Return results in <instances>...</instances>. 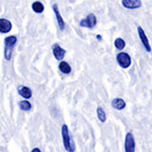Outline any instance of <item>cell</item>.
<instances>
[{
	"instance_id": "cell-1",
	"label": "cell",
	"mask_w": 152,
	"mask_h": 152,
	"mask_svg": "<svg viewBox=\"0 0 152 152\" xmlns=\"http://www.w3.org/2000/svg\"><path fill=\"white\" fill-rule=\"evenodd\" d=\"M16 42H18V39H16L15 36L7 37V38H5V40H4V45H5L4 46V58L7 61H9L11 59L12 50H13Z\"/></svg>"
},
{
	"instance_id": "cell-2",
	"label": "cell",
	"mask_w": 152,
	"mask_h": 152,
	"mask_svg": "<svg viewBox=\"0 0 152 152\" xmlns=\"http://www.w3.org/2000/svg\"><path fill=\"white\" fill-rule=\"evenodd\" d=\"M62 137H63V144L67 151H74L75 146L73 141L70 138L69 130H68L67 125H63L62 126Z\"/></svg>"
},
{
	"instance_id": "cell-3",
	"label": "cell",
	"mask_w": 152,
	"mask_h": 152,
	"mask_svg": "<svg viewBox=\"0 0 152 152\" xmlns=\"http://www.w3.org/2000/svg\"><path fill=\"white\" fill-rule=\"evenodd\" d=\"M117 61L122 68H129L131 65V58L127 53H119L117 55Z\"/></svg>"
},
{
	"instance_id": "cell-4",
	"label": "cell",
	"mask_w": 152,
	"mask_h": 152,
	"mask_svg": "<svg viewBox=\"0 0 152 152\" xmlns=\"http://www.w3.org/2000/svg\"><path fill=\"white\" fill-rule=\"evenodd\" d=\"M80 26L83 28H94L96 26V18L94 13H89L86 16V18L82 19L80 21Z\"/></svg>"
},
{
	"instance_id": "cell-5",
	"label": "cell",
	"mask_w": 152,
	"mask_h": 152,
	"mask_svg": "<svg viewBox=\"0 0 152 152\" xmlns=\"http://www.w3.org/2000/svg\"><path fill=\"white\" fill-rule=\"evenodd\" d=\"M125 151L127 152H134L135 151V140L132 133H128L126 135V140H125Z\"/></svg>"
},
{
	"instance_id": "cell-6",
	"label": "cell",
	"mask_w": 152,
	"mask_h": 152,
	"mask_svg": "<svg viewBox=\"0 0 152 152\" xmlns=\"http://www.w3.org/2000/svg\"><path fill=\"white\" fill-rule=\"evenodd\" d=\"M138 35H139V38L143 44L144 48L146 49L147 52H151V47H150V44H149V41H148V38L146 37L145 33H144L143 28L141 26H138Z\"/></svg>"
},
{
	"instance_id": "cell-7",
	"label": "cell",
	"mask_w": 152,
	"mask_h": 152,
	"mask_svg": "<svg viewBox=\"0 0 152 152\" xmlns=\"http://www.w3.org/2000/svg\"><path fill=\"white\" fill-rule=\"evenodd\" d=\"M65 50L64 49H62L60 47V46L58 45V44H55V45L53 46V54H54V57L57 59L58 61H62L63 58H64L65 56Z\"/></svg>"
},
{
	"instance_id": "cell-8",
	"label": "cell",
	"mask_w": 152,
	"mask_h": 152,
	"mask_svg": "<svg viewBox=\"0 0 152 152\" xmlns=\"http://www.w3.org/2000/svg\"><path fill=\"white\" fill-rule=\"evenodd\" d=\"M122 4L128 9H136L141 6L140 0H122Z\"/></svg>"
},
{
	"instance_id": "cell-9",
	"label": "cell",
	"mask_w": 152,
	"mask_h": 152,
	"mask_svg": "<svg viewBox=\"0 0 152 152\" xmlns=\"http://www.w3.org/2000/svg\"><path fill=\"white\" fill-rule=\"evenodd\" d=\"M12 24L8 19L6 18H0V33L6 34L11 31Z\"/></svg>"
},
{
	"instance_id": "cell-10",
	"label": "cell",
	"mask_w": 152,
	"mask_h": 152,
	"mask_svg": "<svg viewBox=\"0 0 152 152\" xmlns=\"http://www.w3.org/2000/svg\"><path fill=\"white\" fill-rule=\"evenodd\" d=\"M53 9H54V12H55L56 18H57V21H58V24H59V28H60L61 31H63V29L65 28V21H64V19H63L62 16H61L60 11H59V8H58L57 4H54Z\"/></svg>"
},
{
	"instance_id": "cell-11",
	"label": "cell",
	"mask_w": 152,
	"mask_h": 152,
	"mask_svg": "<svg viewBox=\"0 0 152 152\" xmlns=\"http://www.w3.org/2000/svg\"><path fill=\"white\" fill-rule=\"evenodd\" d=\"M112 105L114 109L118 110V111H122L126 107V102L122 99H114L112 102Z\"/></svg>"
},
{
	"instance_id": "cell-12",
	"label": "cell",
	"mask_w": 152,
	"mask_h": 152,
	"mask_svg": "<svg viewBox=\"0 0 152 152\" xmlns=\"http://www.w3.org/2000/svg\"><path fill=\"white\" fill-rule=\"evenodd\" d=\"M18 94L21 95L23 97H24V99H31V90L29 89L28 87H26V86H20L18 88Z\"/></svg>"
},
{
	"instance_id": "cell-13",
	"label": "cell",
	"mask_w": 152,
	"mask_h": 152,
	"mask_svg": "<svg viewBox=\"0 0 152 152\" xmlns=\"http://www.w3.org/2000/svg\"><path fill=\"white\" fill-rule=\"evenodd\" d=\"M31 8H33V10L35 11L36 13H42V12L44 11V9H45V7H44V4L42 3V2L36 1L31 4Z\"/></svg>"
},
{
	"instance_id": "cell-14",
	"label": "cell",
	"mask_w": 152,
	"mask_h": 152,
	"mask_svg": "<svg viewBox=\"0 0 152 152\" xmlns=\"http://www.w3.org/2000/svg\"><path fill=\"white\" fill-rule=\"evenodd\" d=\"M59 69L62 73H65V74H69L71 72V67L70 65L68 64L67 62H65V61H62V62L60 63V65H59Z\"/></svg>"
},
{
	"instance_id": "cell-15",
	"label": "cell",
	"mask_w": 152,
	"mask_h": 152,
	"mask_svg": "<svg viewBox=\"0 0 152 152\" xmlns=\"http://www.w3.org/2000/svg\"><path fill=\"white\" fill-rule=\"evenodd\" d=\"M96 114H97V118L102 123H104L105 120H107V115H105V112L104 111L102 107H99L96 109Z\"/></svg>"
},
{
	"instance_id": "cell-16",
	"label": "cell",
	"mask_w": 152,
	"mask_h": 152,
	"mask_svg": "<svg viewBox=\"0 0 152 152\" xmlns=\"http://www.w3.org/2000/svg\"><path fill=\"white\" fill-rule=\"evenodd\" d=\"M125 46H126V43H125V41L123 39H121V38L116 39V41H115V47H116L118 50H123L125 48Z\"/></svg>"
},
{
	"instance_id": "cell-17",
	"label": "cell",
	"mask_w": 152,
	"mask_h": 152,
	"mask_svg": "<svg viewBox=\"0 0 152 152\" xmlns=\"http://www.w3.org/2000/svg\"><path fill=\"white\" fill-rule=\"evenodd\" d=\"M19 107L21 111H29L31 109V104L28 100H23V102H19Z\"/></svg>"
},
{
	"instance_id": "cell-18",
	"label": "cell",
	"mask_w": 152,
	"mask_h": 152,
	"mask_svg": "<svg viewBox=\"0 0 152 152\" xmlns=\"http://www.w3.org/2000/svg\"><path fill=\"white\" fill-rule=\"evenodd\" d=\"M41 150L39 148H35V149H33V152H40Z\"/></svg>"
}]
</instances>
